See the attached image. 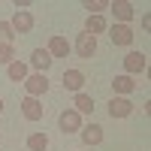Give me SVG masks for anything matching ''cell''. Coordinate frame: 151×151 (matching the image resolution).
Masks as SVG:
<instances>
[{
	"label": "cell",
	"instance_id": "obj_16",
	"mask_svg": "<svg viewBox=\"0 0 151 151\" xmlns=\"http://www.w3.org/2000/svg\"><path fill=\"white\" fill-rule=\"evenodd\" d=\"M6 76H9L12 82H24V79L30 76V67L24 64V60H12V64L6 67Z\"/></svg>",
	"mask_w": 151,
	"mask_h": 151
},
{
	"label": "cell",
	"instance_id": "obj_4",
	"mask_svg": "<svg viewBox=\"0 0 151 151\" xmlns=\"http://www.w3.org/2000/svg\"><path fill=\"white\" fill-rule=\"evenodd\" d=\"M60 85H64V91H70V94H82V88H85V73H82V70H64Z\"/></svg>",
	"mask_w": 151,
	"mask_h": 151
},
{
	"label": "cell",
	"instance_id": "obj_18",
	"mask_svg": "<svg viewBox=\"0 0 151 151\" xmlns=\"http://www.w3.org/2000/svg\"><path fill=\"white\" fill-rule=\"evenodd\" d=\"M27 148L30 151H45L48 148V136L45 133H30L27 136Z\"/></svg>",
	"mask_w": 151,
	"mask_h": 151
},
{
	"label": "cell",
	"instance_id": "obj_14",
	"mask_svg": "<svg viewBox=\"0 0 151 151\" xmlns=\"http://www.w3.org/2000/svg\"><path fill=\"white\" fill-rule=\"evenodd\" d=\"M79 136H82L85 145H100L103 142V127H100V124H88V127L79 130Z\"/></svg>",
	"mask_w": 151,
	"mask_h": 151
},
{
	"label": "cell",
	"instance_id": "obj_20",
	"mask_svg": "<svg viewBox=\"0 0 151 151\" xmlns=\"http://www.w3.org/2000/svg\"><path fill=\"white\" fill-rule=\"evenodd\" d=\"M82 6L88 9V15H103V9H109V3H103V0H94V3H91V0H85Z\"/></svg>",
	"mask_w": 151,
	"mask_h": 151
},
{
	"label": "cell",
	"instance_id": "obj_15",
	"mask_svg": "<svg viewBox=\"0 0 151 151\" xmlns=\"http://www.w3.org/2000/svg\"><path fill=\"white\" fill-rule=\"evenodd\" d=\"M106 30H109V24H106L103 15H88L85 18V33L88 36H97V33H106Z\"/></svg>",
	"mask_w": 151,
	"mask_h": 151
},
{
	"label": "cell",
	"instance_id": "obj_17",
	"mask_svg": "<svg viewBox=\"0 0 151 151\" xmlns=\"http://www.w3.org/2000/svg\"><path fill=\"white\" fill-rule=\"evenodd\" d=\"M73 106H76V112H79V115H91V112H94V97L76 94V97H73Z\"/></svg>",
	"mask_w": 151,
	"mask_h": 151
},
{
	"label": "cell",
	"instance_id": "obj_21",
	"mask_svg": "<svg viewBox=\"0 0 151 151\" xmlns=\"http://www.w3.org/2000/svg\"><path fill=\"white\" fill-rule=\"evenodd\" d=\"M12 40H15L12 24H9V21H0V42H9V45H12Z\"/></svg>",
	"mask_w": 151,
	"mask_h": 151
},
{
	"label": "cell",
	"instance_id": "obj_6",
	"mask_svg": "<svg viewBox=\"0 0 151 151\" xmlns=\"http://www.w3.org/2000/svg\"><path fill=\"white\" fill-rule=\"evenodd\" d=\"M76 55L82 60H91L97 55V36H88V33H79L76 36Z\"/></svg>",
	"mask_w": 151,
	"mask_h": 151
},
{
	"label": "cell",
	"instance_id": "obj_10",
	"mask_svg": "<svg viewBox=\"0 0 151 151\" xmlns=\"http://www.w3.org/2000/svg\"><path fill=\"white\" fill-rule=\"evenodd\" d=\"M52 64H55V60L48 58L45 48H33V52H30V64H27V67H33V73H48Z\"/></svg>",
	"mask_w": 151,
	"mask_h": 151
},
{
	"label": "cell",
	"instance_id": "obj_9",
	"mask_svg": "<svg viewBox=\"0 0 151 151\" xmlns=\"http://www.w3.org/2000/svg\"><path fill=\"white\" fill-rule=\"evenodd\" d=\"M18 106H21V115L27 118V121H40V118H42V112H45L42 100H36V97H24Z\"/></svg>",
	"mask_w": 151,
	"mask_h": 151
},
{
	"label": "cell",
	"instance_id": "obj_5",
	"mask_svg": "<svg viewBox=\"0 0 151 151\" xmlns=\"http://www.w3.org/2000/svg\"><path fill=\"white\" fill-rule=\"evenodd\" d=\"M109 9L115 12V24H130L136 15V6L130 0H115V3H109Z\"/></svg>",
	"mask_w": 151,
	"mask_h": 151
},
{
	"label": "cell",
	"instance_id": "obj_13",
	"mask_svg": "<svg viewBox=\"0 0 151 151\" xmlns=\"http://www.w3.org/2000/svg\"><path fill=\"white\" fill-rule=\"evenodd\" d=\"M112 91H115V97H130L133 91H136V82L130 79V76H115V79H112Z\"/></svg>",
	"mask_w": 151,
	"mask_h": 151
},
{
	"label": "cell",
	"instance_id": "obj_22",
	"mask_svg": "<svg viewBox=\"0 0 151 151\" xmlns=\"http://www.w3.org/2000/svg\"><path fill=\"white\" fill-rule=\"evenodd\" d=\"M0 112H3V100H0Z\"/></svg>",
	"mask_w": 151,
	"mask_h": 151
},
{
	"label": "cell",
	"instance_id": "obj_7",
	"mask_svg": "<svg viewBox=\"0 0 151 151\" xmlns=\"http://www.w3.org/2000/svg\"><path fill=\"white\" fill-rule=\"evenodd\" d=\"M133 109H136V106L130 103L127 97H112V100H109V118H130Z\"/></svg>",
	"mask_w": 151,
	"mask_h": 151
},
{
	"label": "cell",
	"instance_id": "obj_19",
	"mask_svg": "<svg viewBox=\"0 0 151 151\" xmlns=\"http://www.w3.org/2000/svg\"><path fill=\"white\" fill-rule=\"evenodd\" d=\"M12 60H15V45H9V42H0V64L9 67Z\"/></svg>",
	"mask_w": 151,
	"mask_h": 151
},
{
	"label": "cell",
	"instance_id": "obj_2",
	"mask_svg": "<svg viewBox=\"0 0 151 151\" xmlns=\"http://www.w3.org/2000/svg\"><path fill=\"white\" fill-rule=\"evenodd\" d=\"M148 70V58L142 55V52H130L127 58H124V76H139V73H145Z\"/></svg>",
	"mask_w": 151,
	"mask_h": 151
},
{
	"label": "cell",
	"instance_id": "obj_12",
	"mask_svg": "<svg viewBox=\"0 0 151 151\" xmlns=\"http://www.w3.org/2000/svg\"><path fill=\"white\" fill-rule=\"evenodd\" d=\"M9 24H12V30H15V36H18V33H30L36 21H33L30 12H15V15L9 18Z\"/></svg>",
	"mask_w": 151,
	"mask_h": 151
},
{
	"label": "cell",
	"instance_id": "obj_11",
	"mask_svg": "<svg viewBox=\"0 0 151 151\" xmlns=\"http://www.w3.org/2000/svg\"><path fill=\"white\" fill-rule=\"evenodd\" d=\"M45 52H48V58H67L70 55V42H67V36H52V40H48V45H45Z\"/></svg>",
	"mask_w": 151,
	"mask_h": 151
},
{
	"label": "cell",
	"instance_id": "obj_8",
	"mask_svg": "<svg viewBox=\"0 0 151 151\" xmlns=\"http://www.w3.org/2000/svg\"><path fill=\"white\" fill-rule=\"evenodd\" d=\"M133 27L130 24H112L109 27V40H112V45H130L133 42Z\"/></svg>",
	"mask_w": 151,
	"mask_h": 151
},
{
	"label": "cell",
	"instance_id": "obj_3",
	"mask_svg": "<svg viewBox=\"0 0 151 151\" xmlns=\"http://www.w3.org/2000/svg\"><path fill=\"white\" fill-rule=\"evenodd\" d=\"M58 127L64 130V133H79V130H82V115H79L76 109H64V112L58 115Z\"/></svg>",
	"mask_w": 151,
	"mask_h": 151
},
{
	"label": "cell",
	"instance_id": "obj_1",
	"mask_svg": "<svg viewBox=\"0 0 151 151\" xmlns=\"http://www.w3.org/2000/svg\"><path fill=\"white\" fill-rule=\"evenodd\" d=\"M21 85H24V91H27V97H36V100H40V97L48 91V76H45V73H30Z\"/></svg>",
	"mask_w": 151,
	"mask_h": 151
}]
</instances>
